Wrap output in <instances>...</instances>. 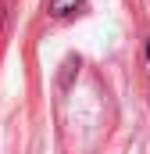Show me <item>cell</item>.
Returning a JSON list of instances; mask_svg holds the SVG:
<instances>
[{"label":"cell","instance_id":"2","mask_svg":"<svg viewBox=\"0 0 150 154\" xmlns=\"http://www.w3.org/2000/svg\"><path fill=\"white\" fill-rule=\"evenodd\" d=\"M147 61H150V47H147Z\"/></svg>","mask_w":150,"mask_h":154},{"label":"cell","instance_id":"1","mask_svg":"<svg viewBox=\"0 0 150 154\" xmlns=\"http://www.w3.org/2000/svg\"><path fill=\"white\" fill-rule=\"evenodd\" d=\"M79 7H82V0H50V14H54V18H68Z\"/></svg>","mask_w":150,"mask_h":154}]
</instances>
